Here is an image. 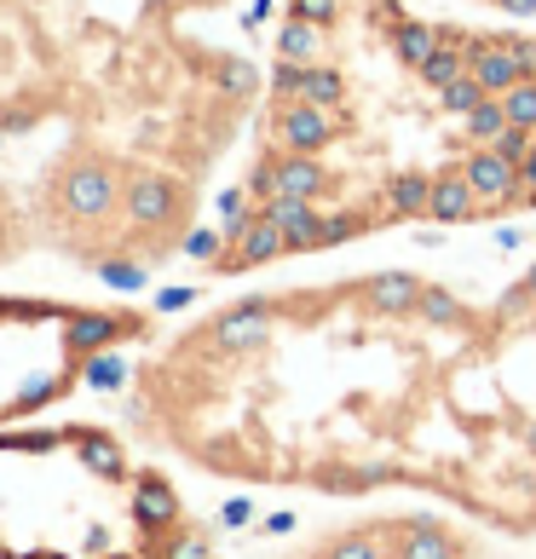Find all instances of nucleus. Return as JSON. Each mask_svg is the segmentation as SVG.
Returning a JSON list of instances; mask_svg holds the SVG:
<instances>
[{"instance_id": "3", "label": "nucleus", "mask_w": 536, "mask_h": 559, "mask_svg": "<svg viewBox=\"0 0 536 559\" xmlns=\"http://www.w3.org/2000/svg\"><path fill=\"white\" fill-rule=\"evenodd\" d=\"M242 0H0V151L75 139L214 191L249 144L265 58Z\"/></svg>"}, {"instance_id": "6", "label": "nucleus", "mask_w": 536, "mask_h": 559, "mask_svg": "<svg viewBox=\"0 0 536 559\" xmlns=\"http://www.w3.org/2000/svg\"><path fill=\"white\" fill-rule=\"evenodd\" d=\"M490 17H508V24H536V0H467Z\"/></svg>"}, {"instance_id": "4", "label": "nucleus", "mask_w": 536, "mask_h": 559, "mask_svg": "<svg viewBox=\"0 0 536 559\" xmlns=\"http://www.w3.org/2000/svg\"><path fill=\"white\" fill-rule=\"evenodd\" d=\"M306 559H473V543L432 513H393L323 536Z\"/></svg>"}, {"instance_id": "5", "label": "nucleus", "mask_w": 536, "mask_h": 559, "mask_svg": "<svg viewBox=\"0 0 536 559\" xmlns=\"http://www.w3.org/2000/svg\"><path fill=\"white\" fill-rule=\"evenodd\" d=\"M490 312H497V335H502L513 381H520L525 404L536 409V260H525L520 272L490 295Z\"/></svg>"}, {"instance_id": "1", "label": "nucleus", "mask_w": 536, "mask_h": 559, "mask_svg": "<svg viewBox=\"0 0 536 559\" xmlns=\"http://www.w3.org/2000/svg\"><path fill=\"white\" fill-rule=\"evenodd\" d=\"M128 409L214 473L329 496L427 485L536 531V409L497 312L409 265L214 300L133 369Z\"/></svg>"}, {"instance_id": "2", "label": "nucleus", "mask_w": 536, "mask_h": 559, "mask_svg": "<svg viewBox=\"0 0 536 559\" xmlns=\"http://www.w3.org/2000/svg\"><path fill=\"white\" fill-rule=\"evenodd\" d=\"M265 81L202 272L536 219V24L416 0H272Z\"/></svg>"}]
</instances>
